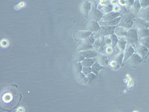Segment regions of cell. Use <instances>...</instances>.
Segmentation results:
<instances>
[{
  "label": "cell",
  "mask_w": 149,
  "mask_h": 112,
  "mask_svg": "<svg viewBox=\"0 0 149 112\" xmlns=\"http://www.w3.org/2000/svg\"><path fill=\"white\" fill-rule=\"evenodd\" d=\"M21 95L15 85H4L1 88L0 106L4 110L10 111L19 104Z\"/></svg>",
  "instance_id": "obj_1"
},
{
  "label": "cell",
  "mask_w": 149,
  "mask_h": 112,
  "mask_svg": "<svg viewBox=\"0 0 149 112\" xmlns=\"http://www.w3.org/2000/svg\"><path fill=\"white\" fill-rule=\"evenodd\" d=\"M136 16L135 14L130 12L123 15L117 26L128 29L132 28L134 24V19Z\"/></svg>",
  "instance_id": "obj_2"
},
{
  "label": "cell",
  "mask_w": 149,
  "mask_h": 112,
  "mask_svg": "<svg viewBox=\"0 0 149 112\" xmlns=\"http://www.w3.org/2000/svg\"><path fill=\"white\" fill-rule=\"evenodd\" d=\"M125 38L128 44L130 45H137L139 39L137 30L133 28L128 29Z\"/></svg>",
  "instance_id": "obj_3"
},
{
  "label": "cell",
  "mask_w": 149,
  "mask_h": 112,
  "mask_svg": "<svg viewBox=\"0 0 149 112\" xmlns=\"http://www.w3.org/2000/svg\"><path fill=\"white\" fill-rule=\"evenodd\" d=\"M115 27L103 25L100 26L98 32L94 34L95 39H96L101 36H109L114 34Z\"/></svg>",
  "instance_id": "obj_4"
},
{
  "label": "cell",
  "mask_w": 149,
  "mask_h": 112,
  "mask_svg": "<svg viewBox=\"0 0 149 112\" xmlns=\"http://www.w3.org/2000/svg\"><path fill=\"white\" fill-rule=\"evenodd\" d=\"M132 28L136 30L143 28L149 29V22L136 16L134 19V24Z\"/></svg>",
  "instance_id": "obj_5"
},
{
  "label": "cell",
  "mask_w": 149,
  "mask_h": 112,
  "mask_svg": "<svg viewBox=\"0 0 149 112\" xmlns=\"http://www.w3.org/2000/svg\"><path fill=\"white\" fill-rule=\"evenodd\" d=\"M103 15L99 10L92 5L91 9L88 14V18L90 20L98 22L101 20Z\"/></svg>",
  "instance_id": "obj_6"
},
{
  "label": "cell",
  "mask_w": 149,
  "mask_h": 112,
  "mask_svg": "<svg viewBox=\"0 0 149 112\" xmlns=\"http://www.w3.org/2000/svg\"><path fill=\"white\" fill-rule=\"evenodd\" d=\"M92 6L91 1L88 0H85L80 6V11L85 17L88 18V14L91 9Z\"/></svg>",
  "instance_id": "obj_7"
},
{
  "label": "cell",
  "mask_w": 149,
  "mask_h": 112,
  "mask_svg": "<svg viewBox=\"0 0 149 112\" xmlns=\"http://www.w3.org/2000/svg\"><path fill=\"white\" fill-rule=\"evenodd\" d=\"M92 32L88 30L75 31L73 34L74 39L77 40H82L90 35Z\"/></svg>",
  "instance_id": "obj_8"
},
{
  "label": "cell",
  "mask_w": 149,
  "mask_h": 112,
  "mask_svg": "<svg viewBox=\"0 0 149 112\" xmlns=\"http://www.w3.org/2000/svg\"><path fill=\"white\" fill-rule=\"evenodd\" d=\"M142 62V58L137 54L134 53L125 62L132 66H136Z\"/></svg>",
  "instance_id": "obj_9"
},
{
  "label": "cell",
  "mask_w": 149,
  "mask_h": 112,
  "mask_svg": "<svg viewBox=\"0 0 149 112\" xmlns=\"http://www.w3.org/2000/svg\"><path fill=\"white\" fill-rule=\"evenodd\" d=\"M122 16L114 19L105 21H100L98 23L100 26H117L120 22Z\"/></svg>",
  "instance_id": "obj_10"
},
{
  "label": "cell",
  "mask_w": 149,
  "mask_h": 112,
  "mask_svg": "<svg viewBox=\"0 0 149 112\" xmlns=\"http://www.w3.org/2000/svg\"><path fill=\"white\" fill-rule=\"evenodd\" d=\"M123 15L120 13H115L112 11L103 15L100 21H105L114 19Z\"/></svg>",
  "instance_id": "obj_11"
},
{
  "label": "cell",
  "mask_w": 149,
  "mask_h": 112,
  "mask_svg": "<svg viewBox=\"0 0 149 112\" xmlns=\"http://www.w3.org/2000/svg\"><path fill=\"white\" fill-rule=\"evenodd\" d=\"M100 27L98 22L94 20H90L86 27V30L92 32L96 33Z\"/></svg>",
  "instance_id": "obj_12"
},
{
  "label": "cell",
  "mask_w": 149,
  "mask_h": 112,
  "mask_svg": "<svg viewBox=\"0 0 149 112\" xmlns=\"http://www.w3.org/2000/svg\"><path fill=\"white\" fill-rule=\"evenodd\" d=\"M97 57V61L101 65L104 66H107L109 60L108 57L103 53H98Z\"/></svg>",
  "instance_id": "obj_13"
},
{
  "label": "cell",
  "mask_w": 149,
  "mask_h": 112,
  "mask_svg": "<svg viewBox=\"0 0 149 112\" xmlns=\"http://www.w3.org/2000/svg\"><path fill=\"white\" fill-rule=\"evenodd\" d=\"M83 55L85 58H94L97 57L98 53L92 49L77 52Z\"/></svg>",
  "instance_id": "obj_14"
},
{
  "label": "cell",
  "mask_w": 149,
  "mask_h": 112,
  "mask_svg": "<svg viewBox=\"0 0 149 112\" xmlns=\"http://www.w3.org/2000/svg\"><path fill=\"white\" fill-rule=\"evenodd\" d=\"M136 52L142 58H144L148 52V49L144 46L141 45H137Z\"/></svg>",
  "instance_id": "obj_15"
},
{
  "label": "cell",
  "mask_w": 149,
  "mask_h": 112,
  "mask_svg": "<svg viewBox=\"0 0 149 112\" xmlns=\"http://www.w3.org/2000/svg\"><path fill=\"white\" fill-rule=\"evenodd\" d=\"M127 31L123 27L118 26L115 27L114 34L118 37L120 38H125L127 34Z\"/></svg>",
  "instance_id": "obj_16"
},
{
  "label": "cell",
  "mask_w": 149,
  "mask_h": 112,
  "mask_svg": "<svg viewBox=\"0 0 149 112\" xmlns=\"http://www.w3.org/2000/svg\"><path fill=\"white\" fill-rule=\"evenodd\" d=\"M136 16L149 22V7L145 8H141Z\"/></svg>",
  "instance_id": "obj_17"
},
{
  "label": "cell",
  "mask_w": 149,
  "mask_h": 112,
  "mask_svg": "<svg viewBox=\"0 0 149 112\" xmlns=\"http://www.w3.org/2000/svg\"><path fill=\"white\" fill-rule=\"evenodd\" d=\"M134 49L131 45L126 46L123 52L124 61H125L127 60L134 53Z\"/></svg>",
  "instance_id": "obj_18"
},
{
  "label": "cell",
  "mask_w": 149,
  "mask_h": 112,
  "mask_svg": "<svg viewBox=\"0 0 149 112\" xmlns=\"http://www.w3.org/2000/svg\"><path fill=\"white\" fill-rule=\"evenodd\" d=\"M141 8L139 0H135L129 11L136 15Z\"/></svg>",
  "instance_id": "obj_19"
},
{
  "label": "cell",
  "mask_w": 149,
  "mask_h": 112,
  "mask_svg": "<svg viewBox=\"0 0 149 112\" xmlns=\"http://www.w3.org/2000/svg\"><path fill=\"white\" fill-rule=\"evenodd\" d=\"M92 46L93 48L97 52L99 53L104 54V47L101 44L99 38L95 40Z\"/></svg>",
  "instance_id": "obj_20"
},
{
  "label": "cell",
  "mask_w": 149,
  "mask_h": 112,
  "mask_svg": "<svg viewBox=\"0 0 149 112\" xmlns=\"http://www.w3.org/2000/svg\"><path fill=\"white\" fill-rule=\"evenodd\" d=\"M105 68V67L102 66L96 61L91 66L92 72L97 76L100 70Z\"/></svg>",
  "instance_id": "obj_21"
},
{
  "label": "cell",
  "mask_w": 149,
  "mask_h": 112,
  "mask_svg": "<svg viewBox=\"0 0 149 112\" xmlns=\"http://www.w3.org/2000/svg\"><path fill=\"white\" fill-rule=\"evenodd\" d=\"M93 48L92 45H88L81 41L78 44L76 52L92 49Z\"/></svg>",
  "instance_id": "obj_22"
},
{
  "label": "cell",
  "mask_w": 149,
  "mask_h": 112,
  "mask_svg": "<svg viewBox=\"0 0 149 112\" xmlns=\"http://www.w3.org/2000/svg\"><path fill=\"white\" fill-rule=\"evenodd\" d=\"M97 61V57L94 58H85L81 62L83 67H91Z\"/></svg>",
  "instance_id": "obj_23"
},
{
  "label": "cell",
  "mask_w": 149,
  "mask_h": 112,
  "mask_svg": "<svg viewBox=\"0 0 149 112\" xmlns=\"http://www.w3.org/2000/svg\"><path fill=\"white\" fill-rule=\"evenodd\" d=\"M139 39L149 37V29L143 28L137 29Z\"/></svg>",
  "instance_id": "obj_24"
},
{
  "label": "cell",
  "mask_w": 149,
  "mask_h": 112,
  "mask_svg": "<svg viewBox=\"0 0 149 112\" xmlns=\"http://www.w3.org/2000/svg\"><path fill=\"white\" fill-rule=\"evenodd\" d=\"M77 79L78 82L83 84H87L88 82V79L87 77L82 72H80L77 74Z\"/></svg>",
  "instance_id": "obj_25"
},
{
  "label": "cell",
  "mask_w": 149,
  "mask_h": 112,
  "mask_svg": "<svg viewBox=\"0 0 149 112\" xmlns=\"http://www.w3.org/2000/svg\"><path fill=\"white\" fill-rule=\"evenodd\" d=\"M127 44V42L123 38H120L116 44L117 48L120 51L123 52L125 49Z\"/></svg>",
  "instance_id": "obj_26"
},
{
  "label": "cell",
  "mask_w": 149,
  "mask_h": 112,
  "mask_svg": "<svg viewBox=\"0 0 149 112\" xmlns=\"http://www.w3.org/2000/svg\"><path fill=\"white\" fill-rule=\"evenodd\" d=\"M95 41L94 34L92 33L90 35L86 38L81 41L87 44L92 45Z\"/></svg>",
  "instance_id": "obj_27"
},
{
  "label": "cell",
  "mask_w": 149,
  "mask_h": 112,
  "mask_svg": "<svg viewBox=\"0 0 149 112\" xmlns=\"http://www.w3.org/2000/svg\"><path fill=\"white\" fill-rule=\"evenodd\" d=\"M139 44H141L149 49V37H146L139 39Z\"/></svg>",
  "instance_id": "obj_28"
},
{
  "label": "cell",
  "mask_w": 149,
  "mask_h": 112,
  "mask_svg": "<svg viewBox=\"0 0 149 112\" xmlns=\"http://www.w3.org/2000/svg\"><path fill=\"white\" fill-rule=\"evenodd\" d=\"M111 41V46L113 49L116 46L118 41V37L114 34L109 36Z\"/></svg>",
  "instance_id": "obj_29"
},
{
  "label": "cell",
  "mask_w": 149,
  "mask_h": 112,
  "mask_svg": "<svg viewBox=\"0 0 149 112\" xmlns=\"http://www.w3.org/2000/svg\"><path fill=\"white\" fill-rule=\"evenodd\" d=\"M124 53L121 52L118 54L115 57L114 60L120 65H121L124 59Z\"/></svg>",
  "instance_id": "obj_30"
},
{
  "label": "cell",
  "mask_w": 149,
  "mask_h": 112,
  "mask_svg": "<svg viewBox=\"0 0 149 112\" xmlns=\"http://www.w3.org/2000/svg\"><path fill=\"white\" fill-rule=\"evenodd\" d=\"M88 79V85H90L95 81L97 76L93 73H91L86 76Z\"/></svg>",
  "instance_id": "obj_31"
},
{
  "label": "cell",
  "mask_w": 149,
  "mask_h": 112,
  "mask_svg": "<svg viewBox=\"0 0 149 112\" xmlns=\"http://www.w3.org/2000/svg\"><path fill=\"white\" fill-rule=\"evenodd\" d=\"M112 7L111 5H108L103 7L99 10L103 15H104L112 11Z\"/></svg>",
  "instance_id": "obj_32"
},
{
  "label": "cell",
  "mask_w": 149,
  "mask_h": 112,
  "mask_svg": "<svg viewBox=\"0 0 149 112\" xmlns=\"http://www.w3.org/2000/svg\"><path fill=\"white\" fill-rule=\"evenodd\" d=\"M26 6V4L24 1H20L14 6V9L16 10H18L24 8Z\"/></svg>",
  "instance_id": "obj_33"
},
{
  "label": "cell",
  "mask_w": 149,
  "mask_h": 112,
  "mask_svg": "<svg viewBox=\"0 0 149 112\" xmlns=\"http://www.w3.org/2000/svg\"><path fill=\"white\" fill-rule=\"evenodd\" d=\"M109 3V0H100L97 8L100 10L103 7L108 5Z\"/></svg>",
  "instance_id": "obj_34"
},
{
  "label": "cell",
  "mask_w": 149,
  "mask_h": 112,
  "mask_svg": "<svg viewBox=\"0 0 149 112\" xmlns=\"http://www.w3.org/2000/svg\"><path fill=\"white\" fill-rule=\"evenodd\" d=\"M9 41L6 38H2L1 40L0 46L2 48H5L8 47L9 45Z\"/></svg>",
  "instance_id": "obj_35"
},
{
  "label": "cell",
  "mask_w": 149,
  "mask_h": 112,
  "mask_svg": "<svg viewBox=\"0 0 149 112\" xmlns=\"http://www.w3.org/2000/svg\"><path fill=\"white\" fill-rule=\"evenodd\" d=\"M113 48L111 46H106L104 47V52L105 54L110 55L113 52Z\"/></svg>",
  "instance_id": "obj_36"
},
{
  "label": "cell",
  "mask_w": 149,
  "mask_h": 112,
  "mask_svg": "<svg viewBox=\"0 0 149 112\" xmlns=\"http://www.w3.org/2000/svg\"><path fill=\"white\" fill-rule=\"evenodd\" d=\"M142 8H145L149 7V0H139Z\"/></svg>",
  "instance_id": "obj_37"
},
{
  "label": "cell",
  "mask_w": 149,
  "mask_h": 112,
  "mask_svg": "<svg viewBox=\"0 0 149 112\" xmlns=\"http://www.w3.org/2000/svg\"><path fill=\"white\" fill-rule=\"evenodd\" d=\"M83 66L81 64V62H76L75 65V70L76 72L78 74L81 72Z\"/></svg>",
  "instance_id": "obj_38"
},
{
  "label": "cell",
  "mask_w": 149,
  "mask_h": 112,
  "mask_svg": "<svg viewBox=\"0 0 149 112\" xmlns=\"http://www.w3.org/2000/svg\"><path fill=\"white\" fill-rule=\"evenodd\" d=\"M85 59V57L83 55L78 53H77L74 57V60L76 62H81Z\"/></svg>",
  "instance_id": "obj_39"
},
{
  "label": "cell",
  "mask_w": 149,
  "mask_h": 112,
  "mask_svg": "<svg viewBox=\"0 0 149 112\" xmlns=\"http://www.w3.org/2000/svg\"><path fill=\"white\" fill-rule=\"evenodd\" d=\"M111 67L114 69H118L120 67V64L115 60L111 61L109 63Z\"/></svg>",
  "instance_id": "obj_40"
},
{
  "label": "cell",
  "mask_w": 149,
  "mask_h": 112,
  "mask_svg": "<svg viewBox=\"0 0 149 112\" xmlns=\"http://www.w3.org/2000/svg\"><path fill=\"white\" fill-rule=\"evenodd\" d=\"M82 72L86 76L92 72L91 67H83Z\"/></svg>",
  "instance_id": "obj_41"
},
{
  "label": "cell",
  "mask_w": 149,
  "mask_h": 112,
  "mask_svg": "<svg viewBox=\"0 0 149 112\" xmlns=\"http://www.w3.org/2000/svg\"><path fill=\"white\" fill-rule=\"evenodd\" d=\"M121 6L118 4L113 6L112 7V11L115 13L120 12L121 9Z\"/></svg>",
  "instance_id": "obj_42"
},
{
  "label": "cell",
  "mask_w": 149,
  "mask_h": 112,
  "mask_svg": "<svg viewBox=\"0 0 149 112\" xmlns=\"http://www.w3.org/2000/svg\"><path fill=\"white\" fill-rule=\"evenodd\" d=\"M135 0H127V4L125 7L128 11L134 3Z\"/></svg>",
  "instance_id": "obj_43"
},
{
  "label": "cell",
  "mask_w": 149,
  "mask_h": 112,
  "mask_svg": "<svg viewBox=\"0 0 149 112\" xmlns=\"http://www.w3.org/2000/svg\"><path fill=\"white\" fill-rule=\"evenodd\" d=\"M104 41L106 46L111 45V41L109 36H104Z\"/></svg>",
  "instance_id": "obj_44"
},
{
  "label": "cell",
  "mask_w": 149,
  "mask_h": 112,
  "mask_svg": "<svg viewBox=\"0 0 149 112\" xmlns=\"http://www.w3.org/2000/svg\"><path fill=\"white\" fill-rule=\"evenodd\" d=\"M119 4L122 7H125L127 4V0H118Z\"/></svg>",
  "instance_id": "obj_45"
},
{
  "label": "cell",
  "mask_w": 149,
  "mask_h": 112,
  "mask_svg": "<svg viewBox=\"0 0 149 112\" xmlns=\"http://www.w3.org/2000/svg\"><path fill=\"white\" fill-rule=\"evenodd\" d=\"M104 36H101L99 37L100 42L103 47L106 46L104 41Z\"/></svg>",
  "instance_id": "obj_46"
},
{
  "label": "cell",
  "mask_w": 149,
  "mask_h": 112,
  "mask_svg": "<svg viewBox=\"0 0 149 112\" xmlns=\"http://www.w3.org/2000/svg\"><path fill=\"white\" fill-rule=\"evenodd\" d=\"M110 4L111 6H114L118 4V0H110L109 1Z\"/></svg>",
  "instance_id": "obj_47"
},
{
  "label": "cell",
  "mask_w": 149,
  "mask_h": 112,
  "mask_svg": "<svg viewBox=\"0 0 149 112\" xmlns=\"http://www.w3.org/2000/svg\"><path fill=\"white\" fill-rule=\"evenodd\" d=\"M24 108L22 106H19L16 109V111L17 112H23L24 111Z\"/></svg>",
  "instance_id": "obj_48"
}]
</instances>
